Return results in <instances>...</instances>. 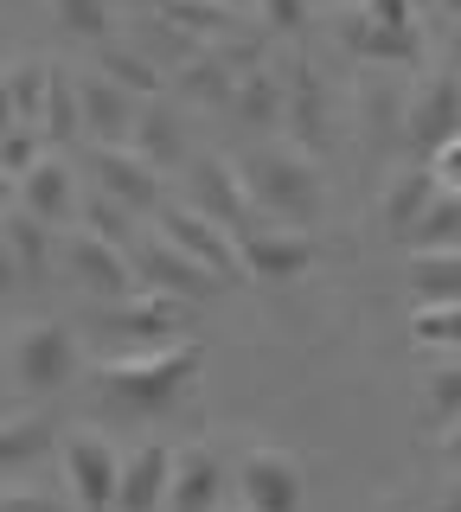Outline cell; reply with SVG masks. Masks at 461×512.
<instances>
[{
  "instance_id": "4",
  "label": "cell",
  "mask_w": 461,
  "mask_h": 512,
  "mask_svg": "<svg viewBox=\"0 0 461 512\" xmlns=\"http://www.w3.org/2000/svg\"><path fill=\"white\" fill-rule=\"evenodd\" d=\"M442 7H449V13H461V0H442Z\"/></svg>"
},
{
  "instance_id": "1",
  "label": "cell",
  "mask_w": 461,
  "mask_h": 512,
  "mask_svg": "<svg viewBox=\"0 0 461 512\" xmlns=\"http://www.w3.org/2000/svg\"><path fill=\"white\" fill-rule=\"evenodd\" d=\"M455 128H461V84L442 77V84H429V96L410 109V135H417L423 148H442V141H455Z\"/></svg>"
},
{
  "instance_id": "3",
  "label": "cell",
  "mask_w": 461,
  "mask_h": 512,
  "mask_svg": "<svg viewBox=\"0 0 461 512\" xmlns=\"http://www.w3.org/2000/svg\"><path fill=\"white\" fill-rule=\"evenodd\" d=\"M436 192H449V199H461V141H442V160H436V180H429Z\"/></svg>"
},
{
  "instance_id": "2",
  "label": "cell",
  "mask_w": 461,
  "mask_h": 512,
  "mask_svg": "<svg viewBox=\"0 0 461 512\" xmlns=\"http://www.w3.org/2000/svg\"><path fill=\"white\" fill-rule=\"evenodd\" d=\"M410 288L429 308H455L461 301V250H429L410 263Z\"/></svg>"
}]
</instances>
